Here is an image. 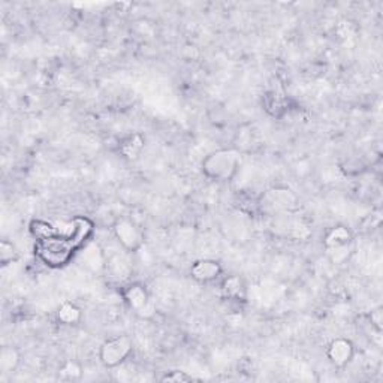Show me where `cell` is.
<instances>
[{
  "label": "cell",
  "instance_id": "cell-1",
  "mask_svg": "<svg viewBox=\"0 0 383 383\" xmlns=\"http://www.w3.org/2000/svg\"><path fill=\"white\" fill-rule=\"evenodd\" d=\"M74 230L69 235H53L36 240L35 255L50 268H63L66 266L77 252L87 244L91 238L95 223L84 216H78L72 220Z\"/></svg>",
  "mask_w": 383,
  "mask_h": 383
},
{
  "label": "cell",
  "instance_id": "cell-2",
  "mask_svg": "<svg viewBox=\"0 0 383 383\" xmlns=\"http://www.w3.org/2000/svg\"><path fill=\"white\" fill-rule=\"evenodd\" d=\"M241 163V151L238 149H217L202 159L201 171L211 181L230 183L240 172Z\"/></svg>",
  "mask_w": 383,
  "mask_h": 383
},
{
  "label": "cell",
  "instance_id": "cell-3",
  "mask_svg": "<svg viewBox=\"0 0 383 383\" xmlns=\"http://www.w3.org/2000/svg\"><path fill=\"white\" fill-rule=\"evenodd\" d=\"M298 196L287 188H273L257 198V211L268 216H282L296 209Z\"/></svg>",
  "mask_w": 383,
  "mask_h": 383
},
{
  "label": "cell",
  "instance_id": "cell-4",
  "mask_svg": "<svg viewBox=\"0 0 383 383\" xmlns=\"http://www.w3.org/2000/svg\"><path fill=\"white\" fill-rule=\"evenodd\" d=\"M133 354V340L126 336L107 338L99 347V361L105 368H117Z\"/></svg>",
  "mask_w": 383,
  "mask_h": 383
},
{
  "label": "cell",
  "instance_id": "cell-5",
  "mask_svg": "<svg viewBox=\"0 0 383 383\" xmlns=\"http://www.w3.org/2000/svg\"><path fill=\"white\" fill-rule=\"evenodd\" d=\"M121 298L130 312L141 319H151L156 313V306L151 301L149 289L141 282H132L124 286Z\"/></svg>",
  "mask_w": 383,
  "mask_h": 383
},
{
  "label": "cell",
  "instance_id": "cell-6",
  "mask_svg": "<svg viewBox=\"0 0 383 383\" xmlns=\"http://www.w3.org/2000/svg\"><path fill=\"white\" fill-rule=\"evenodd\" d=\"M112 235L124 250L129 253H138L144 243H146V235H144L141 226L128 219V217H119V219L114 220Z\"/></svg>",
  "mask_w": 383,
  "mask_h": 383
},
{
  "label": "cell",
  "instance_id": "cell-7",
  "mask_svg": "<svg viewBox=\"0 0 383 383\" xmlns=\"http://www.w3.org/2000/svg\"><path fill=\"white\" fill-rule=\"evenodd\" d=\"M262 108L273 119H285L289 112L296 108V103L285 93L270 90L262 95Z\"/></svg>",
  "mask_w": 383,
  "mask_h": 383
},
{
  "label": "cell",
  "instance_id": "cell-8",
  "mask_svg": "<svg viewBox=\"0 0 383 383\" xmlns=\"http://www.w3.org/2000/svg\"><path fill=\"white\" fill-rule=\"evenodd\" d=\"M355 356V345L346 337L334 338L326 347V359L336 368H346Z\"/></svg>",
  "mask_w": 383,
  "mask_h": 383
},
{
  "label": "cell",
  "instance_id": "cell-9",
  "mask_svg": "<svg viewBox=\"0 0 383 383\" xmlns=\"http://www.w3.org/2000/svg\"><path fill=\"white\" fill-rule=\"evenodd\" d=\"M189 274L196 283L209 285L220 280L223 277V266L219 261L210 260V257H202V260H196L190 265Z\"/></svg>",
  "mask_w": 383,
  "mask_h": 383
},
{
  "label": "cell",
  "instance_id": "cell-10",
  "mask_svg": "<svg viewBox=\"0 0 383 383\" xmlns=\"http://www.w3.org/2000/svg\"><path fill=\"white\" fill-rule=\"evenodd\" d=\"M220 292L225 299L230 301H246L247 299V285L244 278L238 274L223 276L220 278Z\"/></svg>",
  "mask_w": 383,
  "mask_h": 383
},
{
  "label": "cell",
  "instance_id": "cell-11",
  "mask_svg": "<svg viewBox=\"0 0 383 383\" xmlns=\"http://www.w3.org/2000/svg\"><path fill=\"white\" fill-rule=\"evenodd\" d=\"M144 147H146V138L140 132L129 133V135L123 137L117 144V150L121 154V158L130 162L137 160L141 156Z\"/></svg>",
  "mask_w": 383,
  "mask_h": 383
},
{
  "label": "cell",
  "instance_id": "cell-12",
  "mask_svg": "<svg viewBox=\"0 0 383 383\" xmlns=\"http://www.w3.org/2000/svg\"><path fill=\"white\" fill-rule=\"evenodd\" d=\"M350 243H355L354 232L346 225H334L326 230L322 238V244L325 250H331V248H337L341 246H347Z\"/></svg>",
  "mask_w": 383,
  "mask_h": 383
},
{
  "label": "cell",
  "instance_id": "cell-13",
  "mask_svg": "<svg viewBox=\"0 0 383 383\" xmlns=\"http://www.w3.org/2000/svg\"><path fill=\"white\" fill-rule=\"evenodd\" d=\"M80 252L82 253V262H84V265L90 268L91 271H102L107 268L108 262L98 244L87 243Z\"/></svg>",
  "mask_w": 383,
  "mask_h": 383
},
{
  "label": "cell",
  "instance_id": "cell-14",
  "mask_svg": "<svg viewBox=\"0 0 383 383\" xmlns=\"http://www.w3.org/2000/svg\"><path fill=\"white\" fill-rule=\"evenodd\" d=\"M22 352L15 346H2V349H0V373L9 375V373L15 371L22 364Z\"/></svg>",
  "mask_w": 383,
  "mask_h": 383
},
{
  "label": "cell",
  "instance_id": "cell-15",
  "mask_svg": "<svg viewBox=\"0 0 383 383\" xmlns=\"http://www.w3.org/2000/svg\"><path fill=\"white\" fill-rule=\"evenodd\" d=\"M56 317H57V320L61 325L77 326L82 320V312H81V308L77 304L66 301L63 304H60V307L57 308Z\"/></svg>",
  "mask_w": 383,
  "mask_h": 383
},
{
  "label": "cell",
  "instance_id": "cell-16",
  "mask_svg": "<svg viewBox=\"0 0 383 383\" xmlns=\"http://www.w3.org/2000/svg\"><path fill=\"white\" fill-rule=\"evenodd\" d=\"M82 373H84V370H82V366L80 362L74 359H68L59 367L57 376L63 382H77V380H81Z\"/></svg>",
  "mask_w": 383,
  "mask_h": 383
},
{
  "label": "cell",
  "instance_id": "cell-17",
  "mask_svg": "<svg viewBox=\"0 0 383 383\" xmlns=\"http://www.w3.org/2000/svg\"><path fill=\"white\" fill-rule=\"evenodd\" d=\"M29 230H30V234L33 235L35 240H44V238L59 234L56 231V227L45 220H33L32 223H30Z\"/></svg>",
  "mask_w": 383,
  "mask_h": 383
},
{
  "label": "cell",
  "instance_id": "cell-18",
  "mask_svg": "<svg viewBox=\"0 0 383 383\" xmlns=\"http://www.w3.org/2000/svg\"><path fill=\"white\" fill-rule=\"evenodd\" d=\"M340 170L347 177H356V175L367 171V165L358 158H350L340 165Z\"/></svg>",
  "mask_w": 383,
  "mask_h": 383
},
{
  "label": "cell",
  "instance_id": "cell-19",
  "mask_svg": "<svg viewBox=\"0 0 383 383\" xmlns=\"http://www.w3.org/2000/svg\"><path fill=\"white\" fill-rule=\"evenodd\" d=\"M354 244L355 243H350L347 246H341V247L331 248V250H326L331 262H334V264H345L349 260V257L352 256V253H354Z\"/></svg>",
  "mask_w": 383,
  "mask_h": 383
},
{
  "label": "cell",
  "instance_id": "cell-20",
  "mask_svg": "<svg viewBox=\"0 0 383 383\" xmlns=\"http://www.w3.org/2000/svg\"><path fill=\"white\" fill-rule=\"evenodd\" d=\"M17 256L18 253L14 244L8 240H2V243H0V264L3 266L13 264V261L17 260Z\"/></svg>",
  "mask_w": 383,
  "mask_h": 383
},
{
  "label": "cell",
  "instance_id": "cell-21",
  "mask_svg": "<svg viewBox=\"0 0 383 383\" xmlns=\"http://www.w3.org/2000/svg\"><path fill=\"white\" fill-rule=\"evenodd\" d=\"M162 382H175V383H183V382H193L195 379L188 375L186 371H181V370H171V371H167L165 375L160 377Z\"/></svg>",
  "mask_w": 383,
  "mask_h": 383
},
{
  "label": "cell",
  "instance_id": "cell-22",
  "mask_svg": "<svg viewBox=\"0 0 383 383\" xmlns=\"http://www.w3.org/2000/svg\"><path fill=\"white\" fill-rule=\"evenodd\" d=\"M366 319H367V324L370 326H373L377 331H382L383 329V310L380 307L371 310V312H368L366 315Z\"/></svg>",
  "mask_w": 383,
  "mask_h": 383
}]
</instances>
